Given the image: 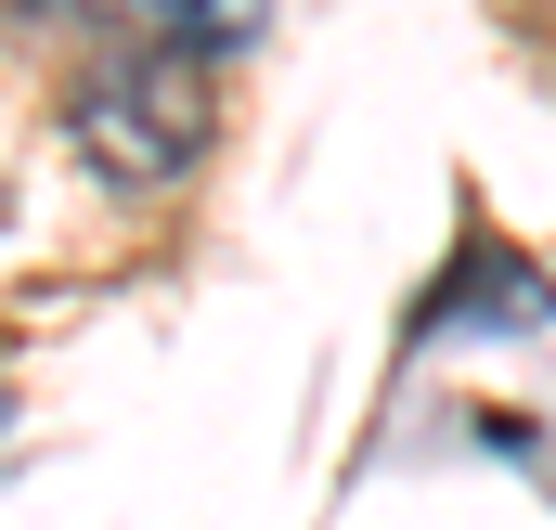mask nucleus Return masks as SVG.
Returning a JSON list of instances; mask_svg holds the SVG:
<instances>
[{"mask_svg": "<svg viewBox=\"0 0 556 530\" xmlns=\"http://www.w3.org/2000/svg\"><path fill=\"white\" fill-rule=\"evenodd\" d=\"M65 130L78 155L117 181V194H155V181H181L194 155H207V91H194V52L181 39H155V52H91L78 65V91H65Z\"/></svg>", "mask_w": 556, "mask_h": 530, "instance_id": "1", "label": "nucleus"}, {"mask_svg": "<svg viewBox=\"0 0 556 530\" xmlns=\"http://www.w3.org/2000/svg\"><path fill=\"white\" fill-rule=\"evenodd\" d=\"M427 324H556V285H531L505 247H466L453 285L427 298Z\"/></svg>", "mask_w": 556, "mask_h": 530, "instance_id": "2", "label": "nucleus"}, {"mask_svg": "<svg viewBox=\"0 0 556 530\" xmlns=\"http://www.w3.org/2000/svg\"><path fill=\"white\" fill-rule=\"evenodd\" d=\"M26 13H91V0H26Z\"/></svg>", "mask_w": 556, "mask_h": 530, "instance_id": "3", "label": "nucleus"}, {"mask_svg": "<svg viewBox=\"0 0 556 530\" xmlns=\"http://www.w3.org/2000/svg\"><path fill=\"white\" fill-rule=\"evenodd\" d=\"M0 414H13V389H0Z\"/></svg>", "mask_w": 556, "mask_h": 530, "instance_id": "4", "label": "nucleus"}]
</instances>
